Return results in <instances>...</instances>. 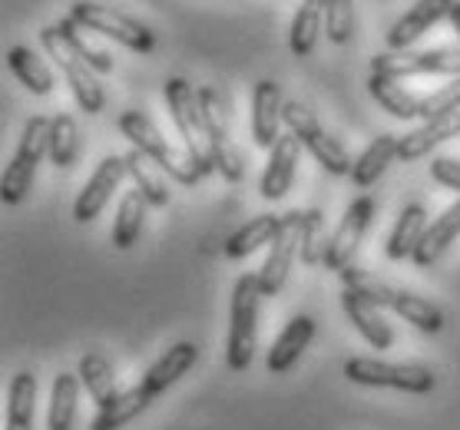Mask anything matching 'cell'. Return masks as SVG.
I'll return each instance as SVG.
<instances>
[{
  "instance_id": "1",
  "label": "cell",
  "mask_w": 460,
  "mask_h": 430,
  "mask_svg": "<svg viewBox=\"0 0 460 430\" xmlns=\"http://www.w3.org/2000/svg\"><path fill=\"white\" fill-rule=\"evenodd\" d=\"M116 129L133 143V149L146 153L163 172H169V176L176 179L179 186H196L202 179L199 166L192 162V156H189L186 149H176L169 139H163V133H159L156 123H153L146 113L126 110V113H119V119H116Z\"/></svg>"
},
{
  "instance_id": "2",
  "label": "cell",
  "mask_w": 460,
  "mask_h": 430,
  "mask_svg": "<svg viewBox=\"0 0 460 430\" xmlns=\"http://www.w3.org/2000/svg\"><path fill=\"white\" fill-rule=\"evenodd\" d=\"M166 93V106L172 113V123H176L179 136L186 143V153L192 156V162L199 166L202 176L216 172V156H212V136H209V123H206V113H202L199 103V90L182 80V76H172L163 86Z\"/></svg>"
},
{
  "instance_id": "3",
  "label": "cell",
  "mask_w": 460,
  "mask_h": 430,
  "mask_svg": "<svg viewBox=\"0 0 460 430\" xmlns=\"http://www.w3.org/2000/svg\"><path fill=\"white\" fill-rule=\"evenodd\" d=\"M261 282L259 272L242 275L232 292V325L226 341V364L232 371H249L259 341V304H261Z\"/></svg>"
},
{
  "instance_id": "4",
  "label": "cell",
  "mask_w": 460,
  "mask_h": 430,
  "mask_svg": "<svg viewBox=\"0 0 460 430\" xmlns=\"http://www.w3.org/2000/svg\"><path fill=\"white\" fill-rule=\"evenodd\" d=\"M50 116H31L27 127L21 133V146L13 153V159L4 169V179H0V199L7 206H17L23 202V196L31 192L33 186V172L43 162V156H50Z\"/></svg>"
},
{
  "instance_id": "5",
  "label": "cell",
  "mask_w": 460,
  "mask_h": 430,
  "mask_svg": "<svg viewBox=\"0 0 460 430\" xmlns=\"http://www.w3.org/2000/svg\"><path fill=\"white\" fill-rule=\"evenodd\" d=\"M345 378L361 388H394L408 391V394H430L438 378L428 364H391V361H377V357H351L345 361Z\"/></svg>"
},
{
  "instance_id": "6",
  "label": "cell",
  "mask_w": 460,
  "mask_h": 430,
  "mask_svg": "<svg viewBox=\"0 0 460 430\" xmlns=\"http://www.w3.org/2000/svg\"><path fill=\"white\" fill-rule=\"evenodd\" d=\"M40 43H43V50H47V57L60 66L63 80L70 83V90H74L80 110H84V113H90V116L100 113V110H103V103H106V96H103V86L96 83V76H93L96 70L86 64L84 57H76L74 47L63 40V33L57 31V23H53V27H43Z\"/></svg>"
},
{
  "instance_id": "7",
  "label": "cell",
  "mask_w": 460,
  "mask_h": 430,
  "mask_svg": "<svg viewBox=\"0 0 460 430\" xmlns=\"http://www.w3.org/2000/svg\"><path fill=\"white\" fill-rule=\"evenodd\" d=\"M285 129H288L332 176H351V166H355V162L348 156V149L341 146L338 139H332L324 133L322 123L314 119V113L302 100H288V103H285Z\"/></svg>"
},
{
  "instance_id": "8",
  "label": "cell",
  "mask_w": 460,
  "mask_h": 430,
  "mask_svg": "<svg viewBox=\"0 0 460 430\" xmlns=\"http://www.w3.org/2000/svg\"><path fill=\"white\" fill-rule=\"evenodd\" d=\"M70 17H74L84 31L103 33V37H110V40L123 43L126 50L153 53V47H156V37H153V31H149L146 23L133 21L129 13L116 11V7H103V4L80 0V4L70 7Z\"/></svg>"
},
{
  "instance_id": "9",
  "label": "cell",
  "mask_w": 460,
  "mask_h": 430,
  "mask_svg": "<svg viewBox=\"0 0 460 430\" xmlns=\"http://www.w3.org/2000/svg\"><path fill=\"white\" fill-rule=\"evenodd\" d=\"M371 74L408 80L420 74H454L460 76V50L438 47V50H387L371 60Z\"/></svg>"
},
{
  "instance_id": "10",
  "label": "cell",
  "mask_w": 460,
  "mask_h": 430,
  "mask_svg": "<svg viewBox=\"0 0 460 430\" xmlns=\"http://www.w3.org/2000/svg\"><path fill=\"white\" fill-rule=\"evenodd\" d=\"M302 222H305V212L302 209H292L282 215V229L279 235L272 239L269 245V255H265V262L259 268V282H261V294L265 298H272L285 288V278L292 272V262L298 249H302Z\"/></svg>"
},
{
  "instance_id": "11",
  "label": "cell",
  "mask_w": 460,
  "mask_h": 430,
  "mask_svg": "<svg viewBox=\"0 0 460 430\" xmlns=\"http://www.w3.org/2000/svg\"><path fill=\"white\" fill-rule=\"evenodd\" d=\"M371 219H375V199L371 196H358L345 209V219L338 222L335 235L328 241V252H324V268L328 272H345L348 265H351Z\"/></svg>"
},
{
  "instance_id": "12",
  "label": "cell",
  "mask_w": 460,
  "mask_h": 430,
  "mask_svg": "<svg viewBox=\"0 0 460 430\" xmlns=\"http://www.w3.org/2000/svg\"><path fill=\"white\" fill-rule=\"evenodd\" d=\"M129 176V162L126 156H106L96 172L90 176V182L84 186V192L74 202V219L80 225H90L93 219H100V212L106 209V202L113 199V192L123 186V179Z\"/></svg>"
},
{
  "instance_id": "13",
  "label": "cell",
  "mask_w": 460,
  "mask_h": 430,
  "mask_svg": "<svg viewBox=\"0 0 460 430\" xmlns=\"http://www.w3.org/2000/svg\"><path fill=\"white\" fill-rule=\"evenodd\" d=\"M285 127V100H282V86L275 80H261L255 83V93H252V139L255 146L272 149L282 136Z\"/></svg>"
},
{
  "instance_id": "14",
  "label": "cell",
  "mask_w": 460,
  "mask_h": 430,
  "mask_svg": "<svg viewBox=\"0 0 460 430\" xmlns=\"http://www.w3.org/2000/svg\"><path fill=\"white\" fill-rule=\"evenodd\" d=\"M454 0H418L391 31H387V50H411V43H418L424 33L450 17Z\"/></svg>"
},
{
  "instance_id": "15",
  "label": "cell",
  "mask_w": 460,
  "mask_h": 430,
  "mask_svg": "<svg viewBox=\"0 0 460 430\" xmlns=\"http://www.w3.org/2000/svg\"><path fill=\"white\" fill-rule=\"evenodd\" d=\"M298 156H302V143H298L292 133H282L279 143L269 149V166L261 172V199L279 202L285 192L292 189Z\"/></svg>"
},
{
  "instance_id": "16",
  "label": "cell",
  "mask_w": 460,
  "mask_h": 430,
  "mask_svg": "<svg viewBox=\"0 0 460 430\" xmlns=\"http://www.w3.org/2000/svg\"><path fill=\"white\" fill-rule=\"evenodd\" d=\"M196 361H199V347L192 345V341H179V345L163 351V355L146 367V374H143L139 384H143L153 398H159V394H166L179 378H186L189 371L196 367Z\"/></svg>"
},
{
  "instance_id": "17",
  "label": "cell",
  "mask_w": 460,
  "mask_h": 430,
  "mask_svg": "<svg viewBox=\"0 0 460 430\" xmlns=\"http://www.w3.org/2000/svg\"><path fill=\"white\" fill-rule=\"evenodd\" d=\"M314 338V321L308 315H295L288 325L282 328V335L275 338L272 347H269V357H265V367L272 374H285L298 364V357L308 351Z\"/></svg>"
},
{
  "instance_id": "18",
  "label": "cell",
  "mask_w": 460,
  "mask_h": 430,
  "mask_svg": "<svg viewBox=\"0 0 460 430\" xmlns=\"http://www.w3.org/2000/svg\"><path fill=\"white\" fill-rule=\"evenodd\" d=\"M341 308H345L348 321L355 325L358 335L365 338L375 351H387V347L394 345V331H391V325L385 321L381 308H375V304L365 302V298H358L355 292L341 294Z\"/></svg>"
},
{
  "instance_id": "19",
  "label": "cell",
  "mask_w": 460,
  "mask_h": 430,
  "mask_svg": "<svg viewBox=\"0 0 460 430\" xmlns=\"http://www.w3.org/2000/svg\"><path fill=\"white\" fill-rule=\"evenodd\" d=\"M457 239H460V199L454 202L447 212H440L438 219L430 222L428 232H424V239H420V245L414 249V255H411V262L418 265V268H430V265L438 262L440 255L447 252Z\"/></svg>"
},
{
  "instance_id": "20",
  "label": "cell",
  "mask_w": 460,
  "mask_h": 430,
  "mask_svg": "<svg viewBox=\"0 0 460 430\" xmlns=\"http://www.w3.org/2000/svg\"><path fill=\"white\" fill-rule=\"evenodd\" d=\"M428 225H430L428 212H424L420 202L404 206L398 222H394V229H391V235H387V245H385L387 259H391V262H404V259H411L414 249L420 245V239H424Z\"/></svg>"
},
{
  "instance_id": "21",
  "label": "cell",
  "mask_w": 460,
  "mask_h": 430,
  "mask_svg": "<svg viewBox=\"0 0 460 430\" xmlns=\"http://www.w3.org/2000/svg\"><path fill=\"white\" fill-rule=\"evenodd\" d=\"M460 133V110L450 116H438V119H428L424 127L411 129L408 136H401L398 143V159H404V162H414V159L428 156L430 149L440 146L444 139L457 136Z\"/></svg>"
},
{
  "instance_id": "22",
  "label": "cell",
  "mask_w": 460,
  "mask_h": 430,
  "mask_svg": "<svg viewBox=\"0 0 460 430\" xmlns=\"http://www.w3.org/2000/svg\"><path fill=\"white\" fill-rule=\"evenodd\" d=\"M398 143L401 136H394V133H381V136L371 139V146L361 153V156L355 159V166H351V186H358V189H367V186H375L377 179L385 176L387 166L398 159Z\"/></svg>"
},
{
  "instance_id": "23",
  "label": "cell",
  "mask_w": 460,
  "mask_h": 430,
  "mask_svg": "<svg viewBox=\"0 0 460 430\" xmlns=\"http://www.w3.org/2000/svg\"><path fill=\"white\" fill-rule=\"evenodd\" d=\"M149 404H153V394H149L143 384H137V388L123 391L116 400H110L106 408H100V414L93 417L90 430H123L126 424H133Z\"/></svg>"
},
{
  "instance_id": "24",
  "label": "cell",
  "mask_w": 460,
  "mask_h": 430,
  "mask_svg": "<svg viewBox=\"0 0 460 430\" xmlns=\"http://www.w3.org/2000/svg\"><path fill=\"white\" fill-rule=\"evenodd\" d=\"M80 374L60 371L50 388V408H47V430H74L76 400H80Z\"/></svg>"
},
{
  "instance_id": "25",
  "label": "cell",
  "mask_w": 460,
  "mask_h": 430,
  "mask_svg": "<svg viewBox=\"0 0 460 430\" xmlns=\"http://www.w3.org/2000/svg\"><path fill=\"white\" fill-rule=\"evenodd\" d=\"M282 229V215H255L242 225L239 232H232L229 241H226V259H245L261 245H272V239Z\"/></svg>"
},
{
  "instance_id": "26",
  "label": "cell",
  "mask_w": 460,
  "mask_h": 430,
  "mask_svg": "<svg viewBox=\"0 0 460 430\" xmlns=\"http://www.w3.org/2000/svg\"><path fill=\"white\" fill-rule=\"evenodd\" d=\"M33 404H37V378L31 371H21L11 378L7 388V420L4 430H33Z\"/></svg>"
},
{
  "instance_id": "27",
  "label": "cell",
  "mask_w": 460,
  "mask_h": 430,
  "mask_svg": "<svg viewBox=\"0 0 460 430\" xmlns=\"http://www.w3.org/2000/svg\"><path fill=\"white\" fill-rule=\"evenodd\" d=\"M146 209L149 202L146 196L139 189H129L123 196V202H119V209H116V222H113V245L116 249H133L137 245V239L143 235V222H146Z\"/></svg>"
},
{
  "instance_id": "28",
  "label": "cell",
  "mask_w": 460,
  "mask_h": 430,
  "mask_svg": "<svg viewBox=\"0 0 460 430\" xmlns=\"http://www.w3.org/2000/svg\"><path fill=\"white\" fill-rule=\"evenodd\" d=\"M367 90H371V96H375V103L381 106L385 113L394 116V119H418L420 96L408 93V86H401V80L371 74V80H367Z\"/></svg>"
},
{
  "instance_id": "29",
  "label": "cell",
  "mask_w": 460,
  "mask_h": 430,
  "mask_svg": "<svg viewBox=\"0 0 460 430\" xmlns=\"http://www.w3.org/2000/svg\"><path fill=\"white\" fill-rule=\"evenodd\" d=\"M126 162H129V179L137 182V189L146 196L149 206L166 209L169 202H172V192H169L166 179L156 172V162H153L146 153H139V149H129V153H126Z\"/></svg>"
},
{
  "instance_id": "30",
  "label": "cell",
  "mask_w": 460,
  "mask_h": 430,
  "mask_svg": "<svg viewBox=\"0 0 460 430\" xmlns=\"http://www.w3.org/2000/svg\"><path fill=\"white\" fill-rule=\"evenodd\" d=\"M80 381H84V388L90 391V398L100 404V408H106L110 400H116L123 391L116 388V374L113 367H110V361H106L103 355H96V351H86L84 357H80Z\"/></svg>"
},
{
  "instance_id": "31",
  "label": "cell",
  "mask_w": 460,
  "mask_h": 430,
  "mask_svg": "<svg viewBox=\"0 0 460 430\" xmlns=\"http://www.w3.org/2000/svg\"><path fill=\"white\" fill-rule=\"evenodd\" d=\"M7 66H11V74L21 80L31 93H37V96H47L53 90V74H50V66L43 64L40 57L33 50H27V47H11L7 50Z\"/></svg>"
},
{
  "instance_id": "32",
  "label": "cell",
  "mask_w": 460,
  "mask_h": 430,
  "mask_svg": "<svg viewBox=\"0 0 460 430\" xmlns=\"http://www.w3.org/2000/svg\"><path fill=\"white\" fill-rule=\"evenodd\" d=\"M324 4L328 0H302L292 21V40H288L295 57H308L314 50V43L324 31Z\"/></svg>"
},
{
  "instance_id": "33",
  "label": "cell",
  "mask_w": 460,
  "mask_h": 430,
  "mask_svg": "<svg viewBox=\"0 0 460 430\" xmlns=\"http://www.w3.org/2000/svg\"><path fill=\"white\" fill-rule=\"evenodd\" d=\"M199 103L202 113H206V123H209V136H212V156L216 149L229 146V96L222 93L219 86H199Z\"/></svg>"
},
{
  "instance_id": "34",
  "label": "cell",
  "mask_w": 460,
  "mask_h": 430,
  "mask_svg": "<svg viewBox=\"0 0 460 430\" xmlns=\"http://www.w3.org/2000/svg\"><path fill=\"white\" fill-rule=\"evenodd\" d=\"M341 275V282H345V292H355L358 298H365L371 302L375 308H394V298H398V288H391L387 282H381L377 275L365 272V268H358V265H348Z\"/></svg>"
},
{
  "instance_id": "35",
  "label": "cell",
  "mask_w": 460,
  "mask_h": 430,
  "mask_svg": "<svg viewBox=\"0 0 460 430\" xmlns=\"http://www.w3.org/2000/svg\"><path fill=\"white\" fill-rule=\"evenodd\" d=\"M394 315L404 318L408 325H414L424 335H438L440 328H444V315H440L438 304L414 292H398V298H394Z\"/></svg>"
},
{
  "instance_id": "36",
  "label": "cell",
  "mask_w": 460,
  "mask_h": 430,
  "mask_svg": "<svg viewBox=\"0 0 460 430\" xmlns=\"http://www.w3.org/2000/svg\"><path fill=\"white\" fill-rule=\"evenodd\" d=\"M80 156V129L70 113H57L50 127V159L53 166L70 169Z\"/></svg>"
},
{
  "instance_id": "37",
  "label": "cell",
  "mask_w": 460,
  "mask_h": 430,
  "mask_svg": "<svg viewBox=\"0 0 460 430\" xmlns=\"http://www.w3.org/2000/svg\"><path fill=\"white\" fill-rule=\"evenodd\" d=\"M57 31L63 33V40L74 47L76 57H84V60L93 66L96 74H110V70H113V57H110L103 47H96V43L86 37L90 31H84V27H80V23H76L70 13H66L60 23H57Z\"/></svg>"
},
{
  "instance_id": "38",
  "label": "cell",
  "mask_w": 460,
  "mask_h": 430,
  "mask_svg": "<svg viewBox=\"0 0 460 430\" xmlns=\"http://www.w3.org/2000/svg\"><path fill=\"white\" fill-rule=\"evenodd\" d=\"M328 235H324V215L318 209H305L302 222V255L305 265H324V252H328Z\"/></svg>"
},
{
  "instance_id": "39",
  "label": "cell",
  "mask_w": 460,
  "mask_h": 430,
  "mask_svg": "<svg viewBox=\"0 0 460 430\" xmlns=\"http://www.w3.org/2000/svg\"><path fill=\"white\" fill-rule=\"evenodd\" d=\"M324 37L338 47L355 37V0H328L324 4Z\"/></svg>"
},
{
  "instance_id": "40",
  "label": "cell",
  "mask_w": 460,
  "mask_h": 430,
  "mask_svg": "<svg viewBox=\"0 0 460 430\" xmlns=\"http://www.w3.org/2000/svg\"><path fill=\"white\" fill-rule=\"evenodd\" d=\"M460 110V76L457 80H450L447 86H440L434 93L420 96V106H418V119H438V116H450Z\"/></svg>"
},
{
  "instance_id": "41",
  "label": "cell",
  "mask_w": 460,
  "mask_h": 430,
  "mask_svg": "<svg viewBox=\"0 0 460 430\" xmlns=\"http://www.w3.org/2000/svg\"><path fill=\"white\" fill-rule=\"evenodd\" d=\"M216 172H219L226 182H242L245 176V162H242V153L235 146H222L216 149Z\"/></svg>"
},
{
  "instance_id": "42",
  "label": "cell",
  "mask_w": 460,
  "mask_h": 430,
  "mask_svg": "<svg viewBox=\"0 0 460 430\" xmlns=\"http://www.w3.org/2000/svg\"><path fill=\"white\" fill-rule=\"evenodd\" d=\"M430 179L440 182V186H447V189L460 192V159L438 156L430 162Z\"/></svg>"
},
{
  "instance_id": "43",
  "label": "cell",
  "mask_w": 460,
  "mask_h": 430,
  "mask_svg": "<svg viewBox=\"0 0 460 430\" xmlns=\"http://www.w3.org/2000/svg\"><path fill=\"white\" fill-rule=\"evenodd\" d=\"M450 23H454V33L460 37V0H454V7H450Z\"/></svg>"
}]
</instances>
